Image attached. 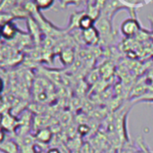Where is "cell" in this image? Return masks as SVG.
<instances>
[{"label":"cell","mask_w":153,"mask_h":153,"mask_svg":"<svg viewBox=\"0 0 153 153\" xmlns=\"http://www.w3.org/2000/svg\"><path fill=\"white\" fill-rule=\"evenodd\" d=\"M3 89H4V81L1 79H0V94H1Z\"/></svg>","instance_id":"cell-16"},{"label":"cell","mask_w":153,"mask_h":153,"mask_svg":"<svg viewBox=\"0 0 153 153\" xmlns=\"http://www.w3.org/2000/svg\"><path fill=\"white\" fill-rule=\"evenodd\" d=\"M140 31V25L136 17H131L124 20L121 25V33L127 38L134 37Z\"/></svg>","instance_id":"cell-2"},{"label":"cell","mask_w":153,"mask_h":153,"mask_svg":"<svg viewBox=\"0 0 153 153\" xmlns=\"http://www.w3.org/2000/svg\"><path fill=\"white\" fill-rule=\"evenodd\" d=\"M46 153H61V152H60L59 149H57V148H51V149H50Z\"/></svg>","instance_id":"cell-15"},{"label":"cell","mask_w":153,"mask_h":153,"mask_svg":"<svg viewBox=\"0 0 153 153\" xmlns=\"http://www.w3.org/2000/svg\"><path fill=\"white\" fill-rule=\"evenodd\" d=\"M114 72V65L110 62H106L104 63L101 67V69L99 71L100 75L102 78L105 79V78H109V76H112Z\"/></svg>","instance_id":"cell-10"},{"label":"cell","mask_w":153,"mask_h":153,"mask_svg":"<svg viewBox=\"0 0 153 153\" xmlns=\"http://www.w3.org/2000/svg\"><path fill=\"white\" fill-rule=\"evenodd\" d=\"M81 40L89 46H96L100 43L101 37L97 29L94 26L86 31H81Z\"/></svg>","instance_id":"cell-4"},{"label":"cell","mask_w":153,"mask_h":153,"mask_svg":"<svg viewBox=\"0 0 153 153\" xmlns=\"http://www.w3.org/2000/svg\"><path fill=\"white\" fill-rule=\"evenodd\" d=\"M42 153H44V152H42Z\"/></svg>","instance_id":"cell-17"},{"label":"cell","mask_w":153,"mask_h":153,"mask_svg":"<svg viewBox=\"0 0 153 153\" xmlns=\"http://www.w3.org/2000/svg\"><path fill=\"white\" fill-rule=\"evenodd\" d=\"M1 124H2V126H3L5 129H7V130L14 129V126H15V119H14L10 114H6V115H4V117L2 118Z\"/></svg>","instance_id":"cell-14"},{"label":"cell","mask_w":153,"mask_h":153,"mask_svg":"<svg viewBox=\"0 0 153 153\" xmlns=\"http://www.w3.org/2000/svg\"><path fill=\"white\" fill-rule=\"evenodd\" d=\"M36 140H39L42 143H48L51 140L52 137V132L50 129L47 128H42L40 129L37 133H36Z\"/></svg>","instance_id":"cell-9"},{"label":"cell","mask_w":153,"mask_h":153,"mask_svg":"<svg viewBox=\"0 0 153 153\" xmlns=\"http://www.w3.org/2000/svg\"><path fill=\"white\" fill-rule=\"evenodd\" d=\"M59 7L62 9L67 8L70 5H74L76 7H79L82 4H88V0H59Z\"/></svg>","instance_id":"cell-11"},{"label":"cell","mask_w":153,"mask_h":153,"mask_svg":"<svg viewBox=\"0 0 153 153\" xmlns=\"http://www.w3.org/2000/svg\"><path fill=\"white\" fill-rule=\"evenodd\" d=\"M59 59L64 66H71L75 59V52L73 49L69 47L62 49L59 52Z\"/></svg>","instance_id":"cell-5"},{"label":"cell","mask_w":153,"mask_h":153,"mask_svg":"<svg viewBox=\"0 0 153 153\" xmlns=\"http://www.w3.org/2000/svg\"><path fill=\"white\" fill-rule=\"evenodd\" d=\"M0 150L5 153H20V148L13 140H3L0 143Z\"/></svg>","instance_id":"cell-7"},{"label":"cell","mask_w":153,"mask_h":153,"mask_svg":"<svg viewBox=\"0 0 153 153\" xmlns=\"http://www.w3.org/2000/svg\"><path fill=\"white\" fill-rule=\"evenodd\" d=\"M96 22L86 13V10L84 14L81 16L79 21V29L80 31H86L88 29H90L95 26Z\"/></svg>","instance_id":"cell-8"},{"label":"cell","mask_w":153,"mask_h":153,"mask_svg":"<svg viewBox=\"0 0 153 153\" xmlns=\"http://www.w3.org/2000/svg\"><path fill=\"white\" fill-rule=\"evenodd\" d=\"M16 5V0H1V2H0V12L10 11Z\"/></svg>","instance_id":"cell-12"},{"label":"cell","mask_w":153,"mask_h":153,"mask_svg":"<svg viewBox=\"0 0 153 153\" xmlns=\"http://www.w3.org/2000/svg\"><path fill=\"white\" fill-rule=\"evenodd\" d=\"M0 33L6 39H12L16 33V27L12 22L4 23L0 28Z\"/></svg>","instance_id":"cell-6"},{"label":"cell","mask_w":153,"mask_h":153,"mask_svg":"<svg viewBox=\"0 0 153 153\" xmlns=\"http://www.w3.org/2000/svg\"><path fill=\"white\" fill-rule=\"evenodd\" d=\"M95 27L99 32L101 41L105 42H109L114 38V29L112 26V21L106 18L105 16H101L99 19L96 22ZM100 41V42H101Z\"/></svg>","instance_id":"cell-1"},{"label":"cell","mask_w":153,"mask_h":153,"mask_svg":"<svg viewBox=\"0 0 153 153\" xmlns=\"http://www.w3.org/2000/svg\"><path fill=\"white\" fill-rule=\"evenodd\" d=\"M129 9L125 4H123L121 0H108L105 8L103 9L101 16H105L109 20H113L114 16L121 9ZM130 10V9H129Z\"/></svg>","instance_id":"cell-3"},{"label":"cell","mask_w":153,"mask_h":153,"mask_svg":"<svg viewBox=\"0 0 153 153\" xmlns=\"http://www.w3.org/2000/svg\"><path fill=\"white\" fill-rule=\"evenodd\" d=\"M55 0H33V3L35 4L36 7L39 10L48 9L53 6Z\"/></svg>","instance_id":"cell-13"}]
</instances>
